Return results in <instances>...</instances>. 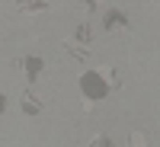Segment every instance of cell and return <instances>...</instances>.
<instances>
[{"mask_svg": "<svg viewBox=\"0 0 160 147\" xmlns=\"http://www.w3.org/2000/svg\"><path fill=\"white\" fill-rule=\"evenodd\" d=\"M131 147H144V138L141 135H131Z\"/></svg>", "mask_w": 160, "mask_h": 147, "instance_id": "3957f363", "label": "cell"}, {"mask_svg": "<svg viewBox=\"0 0 160 147\" xmlns=\"http://www.w3.org/2000/svg\"><path fill=\"white\" fill-rule=\"evenodd\" d=\"M93 147H112V141H106V138H96V141H93Z\"/></svg>", "mask_w": 160, "mask_h": 147, "instance_id": "277c9868", "label": "cell"}, {"mask_svg": "<svg viewBox=\"0 0 160 147\" xmlns=\"http://www.w3.org/2000/svg\"><path fill=\"white\" fill-rule=\"evenodd\" d=\"M83 3H87V7H90V10H96V7H99V3H102V0H83Z\"/></svg>", "mask_w": 160, "mask_h": 147, "instance_id": "5b68a950", "label": "cell"}, {"mask_svg": "<svg viewBox=\"0 0 160 147\" xmlns=\"http://www.w3.org/2000/svg\"><path fill=\"white\" fill-rule=\"evenodd\" d=\"M22 109H26V112H38V99H29V93H26V99H22Z\"/></svg>", "mask_w": 160, "mask_h": 147, "instance_id": "7a4b0ae2", "label": "cell"}, {"mask_svg": "<svg viewBox=\"0 0 160 147\" xmlns=\"http://www.w3.org/2000/svg\"><path fill=\"white\" fill-rule=\"evenodd\" d=\"M19 7H22V10H45L48 0H19Z\"/></svg>", "mask_w": 160, "mask_h": 147, "instance_id": "6da1fadb", "label": "cell"}]
</instances>
